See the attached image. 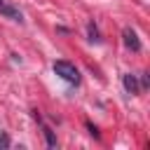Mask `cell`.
Returning <instances> with one entry per match:
<instances>
[{"instance_id":"cell-7","label":"cell","mask_w":150,"mask_h":150,"mask_svg":"<svg viewBox=\"0 0 150 150\" xmlns=\"http://www.w3.org/2000/svg\"><path fill=\"white\" fill-rule=\"evenodd\" d=\"M9 148V136L7 131H0V150H7Z\"/></svg>"},{"instance_id":"cell-2","label":"cell","mask_w":150,"mask_h":150,"mask_svg":"<svg viewBox=\"0 0 150 150\" xmlns=\"http://www.w3.org/2000/svg\"><path fill=\"white\" fill-rule=\"evenodd\" d=\"M0 14H5L7 19H12V21H23V14H21V9L19 7H14L12 2H7V0H0Z\"/></svg>"},{"instance_id":"cell-1","label":"cell","mask_w":150,"mask_h":150,"mask_svg":"<svg viewBox=\"0 0 150 150\" xmlns=\"http://www.w3.org/2000/svg\"><path fill=\"white\" fill-rule=\"evenodd\" d=\"M54 73L70 84H80V70L70 61H54Z\"/></svg>"},{"instance_id":"cell-5","label":"cell","mask_w":150,"mask_h":150,"mask_svg":"<svg viewBox=\"0 0 150 150\" xmlns=\"http://www.w3.org/2000/svg\"><path fill=\"white\" fill-rule=\"evenodd\" d=\"M87 35H89V40H91V42H96V45L101 42V33H98V28H96V23H94V21H89V23H87Z\"/></svg>"},{"instance_id":"cell-3","label":"cell","mask_w":150,"mask_h":150,"mask_svg":"<svg viewBox=\"0 0 150 150\" xmlns=\"http://www.w3.org/2000/svg\"><path fill=\"white\" fill-rule=\"evenodd\" d=\"M122 40H124V45H127L131 52H141V40H138V35H136L134 28H124V30H122Z\"/></svg>"},{"instance_id":"cell-8","label":"cell","mask_w":150,"mask_h":150,"mask_svg":"<svg viewBox=\"0 0 150 150\" xmlns=\"http://www.w3.org/2000/svg\"><path fill=\"white\" fill-rule=\"evenodd\" d=\"M148 84H150V80H148V73H143V75H141V87L145 89Z\"/></svg>"},{"instance_id":"cell-9","label":"cell","mask_w":150,"mask_h":150,"mask_svg":"<svg viewBox=\"0 0 150 150\" xmlns=\"http://www.w3.org/2000/svg\"><path fill=\"white\" fill-rule=\"evenodd\" d=\"M87 129L91 131V136H98V131H96V127H91V124H87Z\"/></svg>"},{"instance_id":"cell-4","label":"cell","mask_w":150,"mask_h":150,"mask_svg":"<svg viewBox=\"0 0 150 150\" xmlns=\"http://www.w3.org/2000/svg\"><path fill=\"white\" fill-rule=\"evenodd\" d=\"M122 84H124V89H127L129 94H138V91H141V84H138L136 75H131V73H127V75L122 77Z\"/></svg>"},{"instance_id":"cell-6","label":"cell","mask_w":150,"mask_h":150,"mask_svg":"<svg viewBox=\"0 0 150 150\" xmlns=\"http://www.w3.org/2000/svg\"><path fill=\"white\" fill-rule=\"evenodd\" d=\"M42 134H45V138H47V145H49V148H56V136H54V131H52L49 127H42Z\"/></svg>"}]
</instances>
